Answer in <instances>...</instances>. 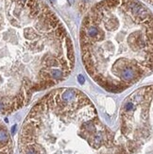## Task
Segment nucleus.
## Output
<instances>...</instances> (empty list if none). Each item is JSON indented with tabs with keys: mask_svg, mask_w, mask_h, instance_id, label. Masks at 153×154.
<instances>
[{
	"mask_svg": "<svg viewBox=\"0 0 153 154\" xmlns=\"http://www.w3.org/2000/svg\"><path fill=\"white\" fill-rule=\"evenodd\" d=\"M79 45L87 74L122 93L152 71V14L138 0H103L84 17Z\"/></svg>",
	"mask_w": 153,
	"mask_h": 154,
	"instance_id": "obj_2",
	"label": "nucleus"
},
{
	"mask_svg": "<svg viewBox=\"0 0 153 154\" xmlns=\"http://www.w3.org/2000/svg\"><path fill=\"white\" fill-rule=\"evenodd\" d=\"M75 61L67 30L45 2L0 0V114L65 80Z\"/></svg>",
	"mask_w": 153,
	"mask_h": 154,
	"instance_id": "obj_1",
	"label": "nucleus"
},
{
	"mask_svg": "<svg viewBox=\"0 0 153 154\" xmlns=\"http://www.w3.org/2000/svg\"><path fill=\"white\" fill-rule=\"evenodd\" d=\"M146 2H149V4H152V0H146Z\"/></svg>",
	"mask_w": 153,
	"mask_h": 154,
	"instance_id": "obj_4",
	"label": "nucleus"
},
{
	"mask_svg": "<svg viewBox=\"0 0 153 154\" xmlns=\"http://www.w3.org/2000/svg\"><path fill=\"white\" fill-rule=\"evenodd\" d=\"M0 154H13L11 136L6 125L0 120Z\"/></svg>",
	"mask_w": 153,
	"mask_h": 154,
	"instance_id": "obj_3",
	"label": "nucleus"
}]
</instances>
